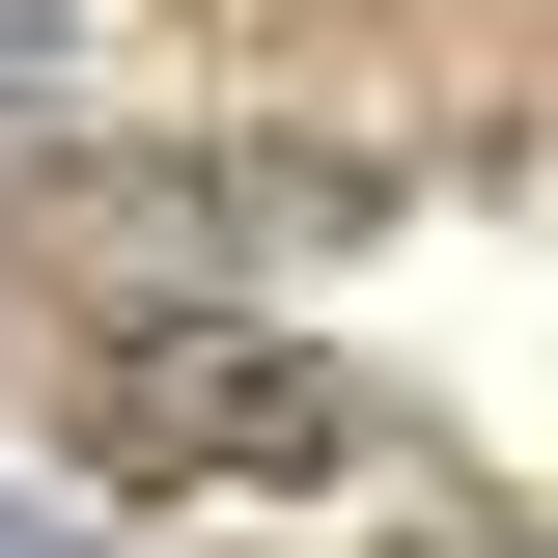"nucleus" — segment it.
Here are the masks:
<instances>
[{
    "label": "nucleus",
    "mask_w": 558,
    "mask_h": 558,
    "mask_svg": "<svg viewBox=\"0 0 558 558\" xmlns=\"http://www.w3.org/2000/svg\"><path fill=\"white\" fill-rule=\"evenodd\" d=\"M57 418L112 447L140 502H307V475H391V391H363L336 336H252V307H84L57 336Z\"/></svg>",
    "instance_id": "f257e3e1"
},
{
    "label": "nucleus",
    "mask_w": 558,
    "mask_h": 558,
    "mask_svg": "<svg viewBox=\"0 0 558 558\" xmlns=\"http://www.w3.org/2000/svg\"><path fill=\"white\" fill-rule=\"evenodd\" d=\"M0 558H57V531H28V502H0Z\"/></svg>",
    "instance_id": "f03ea898"
},
{
    "label": "nucleus",
    "mask_w": 558,
    "mask_h": 558,
    "mask_svg": "<svg viewBox=\"0 0 558 558\" xmlns=\"http://www.w3.org/2000/svg\"><path fill=\"white\" fill-rule=\"evenodd\" d=\"M447 558H531V531H447Z\"/></svg>",
    "instance_id": "7ed1b4c3"
}]
</instances>
